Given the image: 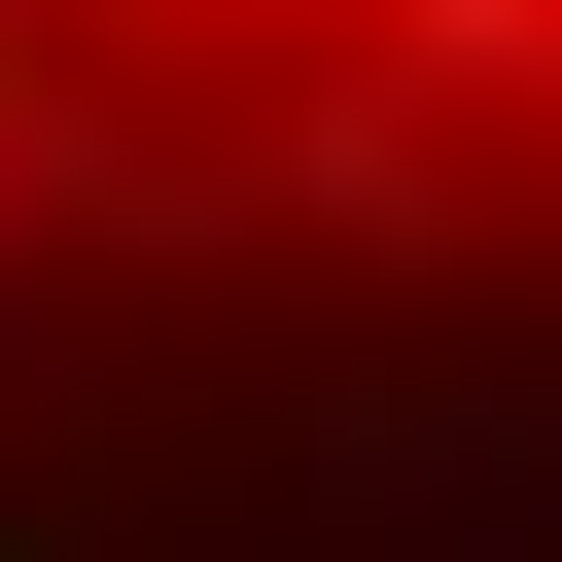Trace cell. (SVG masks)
I'll return each mask as SVG.
<instances>
[{"label":"cell","mask_w":562,"mask_h":562,"mask_svg":"<svg viewBox=\"0 0 562 562\" xmlns=\"http://www.w3.org/2000/svg\"><path fill=\"white\" fill-rule=\"evenodd\" d=\"M176 35H351V0H105V70H176Z\"/></svg>","instance_id":"cell-4"},{"label":"cell","mask_w":562,"mask_h":562,"mask_svg":"<svg viewBox=\"0 0 562 562\" xmlns=\"http://www.w3.org/2000/svg\"><path fill=\"white\" fill-rule=\"evenodd\" d=\"M281 492H316L351 562H527V527H562V386L386 351V386H316V422H281Z\"/></svg>","instance_id":"cell-2"},{"label":"cell","mask_w":562,"mask_h":562,"mask_svg":"<svg viewBox=\"0 0 562 562\" xmlns=\"http://www.w3.org/2000/svg\"><path fill=\"white\" fill-rule=\"evenodd\" d=\"M351 70H422L457 140H562V0H351Z\"/></svg>","instance_id":"cell-3"},{"label":"cell","mask_w":562,"mask_h":562,"mask_svg":"<svg viewBox=\"0 0 562 562\" xmlns=\"http://www.w3.org/2000/svg\"><path fill=\"white\" fill-rule=\"evenodd\" d=\"M492 211H527V140H457V105H422V70H351V35L246 105V246L386 281V316H457V281H492Z\"/></svg>","instance_id":"cell-1"}]
</instances>
